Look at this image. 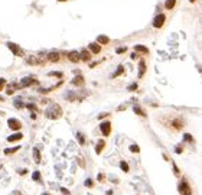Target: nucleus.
<instances>
[{"label":"nucleus","mask_w":202,"mask_h":195,"mask_svg":"<svg viewBox=\"0 0 202 195\" xmlns=\"http://www.w3.org/2000/svg\"><path fill=\"white\" fill-rule=\"evenodd\" d=\"M46 117L48 119H52V120H56V119H59V117L62 116V108L59 107L58 104H54V106H50L49 108L46 110Z\"/></svg>","instance_id":"f257e3e1"},{"label":"nucleus","mask_w":202,"mask_h":195,"mask_svg":"<svg viewBox=\"0 0 202 195\" xmlns=\"http://www.w3.org/2000/svg\"><path fill=\"white\" fill-rule=\"evenodd\" d=\"M178 191H179L181 195H192V192H194L189 185V182H188L185 178L181 179V182L178 184Z\"/></svg>","instance_id":"f03ea898"},{"label":"nucleus","mask_w":202,"mask_h":195,"mask_svg":"<svg viewBox=\"0 0 202 195\" xmlns=\"http://www.w3.org/2000/svg\"><path fill=\"white\" fill-rule=\"evenodd\" d=\"M170 127H172L173 130H182L183 127H185V120L182 119V117H175V119H172V121H170Z\"/></svg>","instance_id":"7ed1b4c3"},{"label":"nucleus","mask_w":202,"mask_h":195,"mask_svg":"<svg viewBox=\"0 0 202 195\" xmlns=\"http://www.w3.org/2000/svg\"><path fill=\"white\" fill-rule=\"evenodd\" d=\"M7 48L12 51L16 57H23V55H25V52H23V49H22L20 46L16 45V43H13V42H7Z\"/></svg>","instance_id":"20e7f679"},{"label":"nucleus","mask_w":202,"mask_h":195,"mask_svg":"<svg viewBox=\"0 0 202 195\" xmlns=\"http://www.w3.org/2000/svg\"><path fill=\"white\" fill-rule=\"evenodd\" d=\"M165 20H166V16H165L163 13H160V15H157V16L155 17V20H153V26H155L156 29H160V28L165 25Z\"/></svg>","instance_id":"39448f33"},{"label":"nucleus","mask_w":202,"mask_h":195,"mask_svg":"<svg viewBox=\"0 0 202 195\" xmlns=\"http://www.w3.org/2000/svg\"><path fill=\"white\" fill-rule=\"evenodd\" d=\"M100 130L103 133V136H110V133H111V123L110 121H103L100 125Z\"/></svg>","instance_id":"423d86ee"},{"label":"nucleus","mask_w":202,"mask_h":195,"mask_svg":"<svg viewBox=\"0 0 202 195\" xmlns=\"http://www.w3.org/2000/svg\"><path fill=\"white\" fill-rule=\"evenodd\" d=\"M7 125H9V127H10L12 130H15V132H17V130L22 129V123L17 120V119H9Z\"/></svg>","instance_id":"0eeeda50"},{"label":"nucleus","mask_w":202,"mask_h":195,"mask_svg":"<svg viewBox=\"0 0 202 195\" xmlns=\"http://www.w3.org/2000/svg\"><path fill=\"white\" fill-rule=\"evenodd\" d=\"M32 84H36V79H33L32 77H26V78H22L20 84H19V87L20 88H25V87H29Z\"/></svg>","instance_id":"6e6552de"},{"label":"nucleus","mask_w":202,"mask_h":195,"mask_svg":"<svg viewBox=\"0 0 202 195\" xmlns=\"http://www.w3.org/2000/svg\"><path fill=\"white\" fill-rule=\"evenodd\" d=\"M67 57H68V59H69L71 62H74V64L80 62V52H77V51H71V52H68Z\"/></svg>","instance_id":"1a4fd4ad"},{"label":"nucleus","mask_w":202,"mask_h":195,"mask_svg":"<svg viewBox=\"0 0 202 195\" xmlns=\"http://www.w3.org/2000/svg\"><path fill=\"white\" fill-rule=\"evenodd\" d=\"M91 59V52L87 49H82L80 52V61H84V62H88Z\"/></svg>","instance_id":"9d476101"},{"label":"nucleus","mask_w":202,"mask_h":195,"mask_svg":"<svg viewBox=\"0 0 202 195\" xmlns=\"http://www.w3.org/2000/svg\"><path fill=\"white\" fill-rule=\"evenodd\" d=\"M46 58H48V61H50V62H58L61 57H59L58 52H55L54 51V52H49V54H48Z\"/></svg>","instance_id":"9b49d317"},{"label":"nucleus","mask_w":202,"mask_h":195,"mask_svg":"<svg viewBox=\"0 0 202 195\" xmlns=\"http://www.w3.org/2000/svg\"><path fill=\"white\" fill-rule=\"evenodd\" d=\"M23 139V134L22 133H15V134H12V136L7 137V142H10V143H13V142H17V140H22Z\"/></svg>","instance_id":"f8f14e48"},{"label":"nucleus","mask_w":202,"mask_h":195,"mask_svg":"<svg viewBox=\"0 0 202 195\" xmlns=\"http://www.w3.org/2000/svg\"><path fill=\"white\" fill-rule=\"evenodd\" d=\"M88 48L91 54H100L101 52V45H98V43H90Z\"/></svg>","instance_id":"ddd939ff"},{"label":"nucleus","mask_w":202,"mask_h":195,"mask_svg":"<svg viewBox=\"0 0 202 195\" xmlns=\"http://www.w3.org/2000/svg\"><path fill=\"white\" fill-rule=\"evenodd\" d=\"M146 72V62H144V59H142L139 62V78H142Z\"/></svg>","instance_id":"4468645a"},{"label":"nucleus","mask_w":202,"mask_h":195,"mask_svg":"<svg viewBox=\"0 0 202 195\" xmlns=\"http://www.w3.org/2000/svg\"><path fill=\"white\" fill-rule=\"evenodd\" d=\"M104 147H105V142L101 139V140L97 142V146H95V153L100 155L101 152H103V149H104Z\"/></svg>","instance_id":"2eb2a0df"},{"label":"nucleus","mask_w":202,"mask_h":195,"mask_svg":"<svg viewBox=\"0 0 202 195\" xmlns=\"http://www.w3.org/2000/svg\"><path fill=\"white\" fill-rule=\"evenodd\" d=\"M72 84L77 85V87H82V85H84V77H81V75L75 77V78L72 79Z\"/></svg>","instance_id":"dca6fc26"},{"label":"nucleus","mask_w":202,"mask_h":195,"mask_svg":"<svg viewBox=\"0 0 202 195\" xmlns=\"http://www.w3.org/2000/svg\"><path fill=\"white\" fill-rule=\"evenodd\" d=\"M97 43L98 45H107V43H110V39L107 36H104V35H100L97 38Z\"/></svg>","instance_id":"f3484780"},{"label":"nucleus","mask_w":202,"mask_h":195,"mask_svg":"<svg viewBox=\"0 0 202 195\" xmlns=\"http://www.w3.org/2000/svg\"><path fill=\"white\" fill-rule=\"evenodd\" d=\"M33 159L36 163H41V161H42V156H41V152H39L38 147H33Z\"/></svg>","instance_id":"a211bd4d"},{"label":"nucleus","mask_w":202,"mask_h":195,"mask_svg":"<svg viewBox=\"0 0 202 195\" xmlns=\"http://www.w3.org/2000/svg\"><path fill=\"white\" fill-rule=\"evenodd\" d=\"M175 6H176V0H166V2H165V7H166V10H172Z\"/></svg>","instance_id":"6ab92c4d"},{"label":"nucleus","mask_w":202,"mask_h":195,"mask_svg":"<svg viewBox=\"0 0 202 195\" xmlns=\"http://www.w3.org/2000/svg\"><path fill=\"white\" fill-rule=\"evenodd\" d=\"M134 49H136V52H142V54H144V55L149 54V49L146 48V46H143V45H136Z\"/></svg>","instance_id":"aec40b11"},{"label":"nucleus","mask_w":202,"mask_h":195,"mask_svg":"<svg viewBox=\"0 0 202 195\" xmlns=\"http://www.w3.org/2000/svg\"><path fill=\"white\" fill-rule=\"evenodd\" d=\"M133 110H134L136 114H139V116H142V117H146V113H144V110H143V108H140L139 106H134V107H133Z\"/></svg>","instance_id":"412c9836"},{"label":"nucleus","mask_w":202,"mask_h":195,"mask_svg":"<svg viewBox=\"0 0 202 195\" xmlns=\"http://www.w3.org/2000/svg\"><path fill=\"white\" fill-rule=\"evenodd\" d=\"M120 168H121V170L123 172H129V170H130V166H129V163L126 162V161H121V162H120Z\"/></svg>","instance_id":"4be33fe9"},{"label":"nucleus","mask_w":202,"mask_h":195,"mask_svg":"<svg viewBox=\"0 0 202 195\" xmlns=\"http://www.w3.org/2000/svg\"><path fill=\"white\" fill-rule=\"evenodd\" d=\"M17 87H19L17 84H10V85H9V87H7V90H6V93H7L9 96H12L13 93H15V90H16Z\"/></svg>","instance_id":"5701e85b"},{"label":"nucleus","mask_w":202,"mask_h":195,"mask_svg":"<svg viewBox=\"0 0 202 195\" xmlns=\"http://www.w3.org/2000/svg\"><path fill=\"white\" fill-rule=\"evenodd\" d=\"M123 72H124V66H123V65H118L117 71H116V72H114V74H113V78H117L118 75H121Z\"/></svg>","instance_id":"b1692460"},{"label":"nucleus","mask_w":202,"mask_h":195,"mask_svg":"<svg viewBox=\"0 0 202 195\" xmlns=\"http://www.w3.org/2000/svg\"><path fill=\"white\" fill-rule=\"evenodd\" d=\"M19 149H20V146H15L12 149H4V155H12V153H15V152H17Z\"/></svg>","instance_id":"393cba45"},{"label":"nucleus","mask_w":202,"mask_h":195,"mask_svg":"<svg viewBox=\"0 0 202 195\" xmlns=\"http://www.w3.org/2000/svg\"><path fill=\"white\" fill-rule=\"evenodd\" d=\"M77 140H78V143H80V145H84L85 143V137H84V134H82V133H77Z\"/></svg>","instance_id":"a878e982"},{"label":"nucleus","mask_w":202,"mask_h":195,"mask_svg":"<svg viewBox=\"0 0 202 195\" xmlns=\"http://www.w3.org/2000/svg\"><path fill=\"white\" fill-rule=\"evenodd\" d=\"M28 64H30V65H32V64H33V65H38V64H41V61H39L38 58H35V57H29V58H28Z\"/></svg>","instance_id":"bb28decb"},{"label":"nucleus","mask_w":202,"mask_h":195,"mask_svg":"<svg viewBox=\"0 0 202 195\" xmlns=\"http://www.w3.org/2000/svg\"><path fill=\"white\" fill-rule=\"evenodd\" d=\"M32 179H33L35 182H41V172H39V170H35L33 175H32Z\"/></svg>","instance_id":"cd10ccee"},{"label":"nucleus","mask_w":202,"mask_h":195,"mask_svg":"<svg viewBox=\"0 0 202 195\" xmlns=\"http://www.w3.org/2000/svg\"><path fill=\"white\" fill-rule=\"evenodd\" d=\"M13 104H15V107H16V108H23V107H25L23 101H22V100H19V98L15 100V103H13Z\"/></svg>","instance_id":"c85d7f7f"},{"label":"nucleus","mask_w":202,"mask_h":195,"mask_svg":"<svg viewBox=\"0 0 202 195\" xmlns=\"http://www.w3.org/2000/svg\"><path fill=\"white\" fill-rule=\"evenodd\" d=\"M129 150H130L131 153H139V152H140V147L137 145H131L130 147H129Z\"/></svg>","instance_id":"c756f323"},{"label":"nucleus","mask_w":202,"mask_h":195,"mask_svg":"<svg viewBox=\"0 0 202 195\" xmlns=\"http://www.w3.org/2000/svg\"><path fill=\"white\" fill-rule=\"evenodd\" d=\"M84 185L87 188H93L94 187V181L91 178H88V179H85V182H84Z\"/></svg>","instance_id":"7c9ffc66"},{"label":"nucleus","mask_w":202,"mask_h":195,"mask_svg":"<svg viewBox=\"0 0 202 195\" xmlns=\"http://www.w3.org/2000/svg\"><path fill=\"white\" fill-rule=\"evenodd\" d=\"M172 165H173V174H175V176H179V175H181V170H179L178 165L175 162H172Z\"/></svg>","instance_id":"2f4dec72"},{"label":"nucleus","mask_w":202,"mask_h":195,"mask_svg":"<svg viewBox=\"0 0 202 195\" xmlns=\"http://www.w3.org/2000/svg\"><path fill=\"white\" fill-rule=\"evenodd\" d=\"M183 139H185L186 142H189V143H194V137H192V134H189V133L183 134Z\"/></svg>","instance_id":"473e14b6"},{"label":"nucleus","mask_w":202,"mask_h":195,"mask_svg":"<svg viewBox=\"0 0 202 195\" xmlns=\"http://www.w3.org/2000/svg\"><path fill=\"white\" fill-rule=\"evenodd\" d=\"M137 88H139V85H137V83H133V84H131V85H129V87H127V90H129V91H136Z\"/></svg>","instance_id":"72a5a7b5"},{"label":"nucleus","mask_w":202,"mask_h":195,"mask_svg":"<svg viewBox=\"0 0 202 195\" xmlns=\"http://www.w3.org/2000/svg\"><path fill=\"white\" fill-rule=\"evenodd\" d=\"M97 181H98V182H101V184L105 182V175L104 174H98L97 175Z\"/></svg>","instance_id":"f704fd0d"},{"label":"nucleus","mask_w":202,"mask_h":195,"mask_svg":"<svg viewBox=\"0 0 202 195\" xmlns=\"http://www.w3.org/2000/svg\"><path fill=\"white\" fill-rule=\"evenodd\" d=\"M182 152H183V147H182V145H178V146H176V153H178V155H181Z\"/></svg>","instance_id":"c9c22d12"},{"label":"nucleus","mask_w":202,"mask_h":195,"mask_svg":"<svg viewBox=\"0 0 202 195\" xmlns=\"http://www.w3.org/2000/svg\"><path fill=\"white\" fill-rule=\"evenodd\" d=\"M126 51H127L126 46H120V48L117 49V54H123V52H126Z\"/></svg>","instance_id":"e433bc0d"},{"label":"nucleus","mask_w":202,"mask_h":195,"mask_svg":"<svg viewBox=\"0 0 202 195\" xmlns=\"http://www.w3.org/2000/svg\"><path fill=\"white\" fill-rule=\"evenodd\" d=\"M4 84H6V79L4 78H0V91L4 88Z\"/></svg>","instance_id":"4c0bfd02"},{"label":"nucleus","mask_w":202,"mask_h":195,"mask_svg":"<svg viewBox=\"0 0 202 195\" xmlns=\"http://www.w3.org/2000/svg\"><path fill=\"white\" fill-rule=\"evenodd\" d=\"M61 192H62V195H71V192L68 191L67 188H61Z\"/></svg>","instance_id":"58836bf2"},{"label":"nucleus","mask_w":202,"mask_h":195,"mask_svg":"<svg viewBox=\"0 0 202 195\" xmlns=\"http://www.w3.org/2000/svg\"><path fill=\"white\" fill-rule=\"evenodd\" d=\"M50 77H59V78H61V77H62V72H50Z\"/></svg>","instance_id":"ea45409f"},{"label":"nucleus","mask_w":202,"mask_h":195,"mask_svg":"<svg viewBox=\"0 0 202 195\" xmlns=\"http://www.w3.org/2000/svg\"><path fill=\"white\" fill-rule=\"evenodd\" d=\"M17 174H19V175H26V174H28V169H19V170H17Z\"/></svg>","instance_id":"a19ab883"},{"label":"nucleus","mask_w":202,"mask_h":195,"mask_svg":"<svg viewBox=\"0 0 202 195\" xmlns=\"http://www.w3.org/2000/svg\"><path fill=\"white\" fill-rule=\"evenodd\" d=\"M108 116H110L108 113H103V114H100V116H98V119H100V120H103L104 117H108Z\"/></svg>","instance_id":"79ce46f5"},{"label":"nucleus","mask_w":202,"mask_h":195,"mask_svg":"<svg viewBox=\"0 0 202 195\" xmlns=\"http://www.w3.org/2000/svg\"><path fill=\"white\" fill-rule=\"evenodd\" d=\"M26 107L29 108V110H36V107H35V104H28Z\"/></svg>","instance_id":"37998d69"},{"label":"nucleus","mask_w":202,"mask_h":195,"mask_svg":"<svg viewBox=\"0 0 202 195\" xmlns=\"http://www.w3.org/2000/svg\"><path fill=\"white\" fill-rule=\"evenodd\" d=\"M78 163H80V165L82 166V168L85 166V163H84V161H82V158H78Z\"/></svg>","instance_id":"c03bdc74"},{"label":"nucleus","mask_w":202,"mask_h":195,"mask_svg":"<svg viewBox=\"0 0 202 195\" xmlns=\"http://www.w3.org/2000/svg\"><path fill=\"white\" fill-rule=\"evenodd\" d=\"M107 195H113V191L110 189V191H107Z\"/></svg>","instance_id":"a18cd8bd"},{"label":"nucleus","mask_w":202,"mask_h":195,"mask_svg":"<svg viewBox=\"0 0 202 195\" xmlns=\"http://www.w3.org/2000/svg\"><path fill=\"white\" fill-rule=\"evenodd\" d=\"M15 195H20V192H19V191H15Z\"/></svg>","instance_id":"49530a36"},{"label":"nucleus","mask_w":202,"mask_h":195,"mask_svg":"<svg viewBox=\"0 0 202 195\" xmlns=\"http://www.w3.org/2000/svg\"><path fill=\"white\" fill-rule=\"evenodd\" d=\"M189 2H191V3H195V2H196V0H189Z\"/></svg>","instance_id":"de8ad7c7"},{"label":"nucleus","mask_w":202,"mask_h":195,"mask_svg":"<svg viewBox=\"0 0 202 195\" xmlns=\"http://www.w3.org/2000/svg\"><path fill=\"white\" fill-rule=\"evenodd\" d=\"M56 2H67V0H56Z\"/></svg>","instance_id":"09e8293b"},{"label":"nucleus","mask_w":202,"mask_h":195,"mask_svg":"<svg viewBox=\"0 0 202 195\" xmlns=\"http://www.w3.org/2000/svg\"><path fill=\"white\" fill-rule=\"evenodd\" d=\"M0 101H3V97H0Z\"/></svg>","instance_id":"8fccbe9b"},{"label":"nucleus","mask_w":202,"mask_h":195,"mask_svg":"<svg viewBox=\"0 0 202 195\" xmlns=\"http://www.w3.org/2000/svg\"><path fill=\"white\" fill-rule=\"evenodd\" d=\"M45 195H48V194H45Z\"/></svg>","instance_id":"3c124183"}]
</instances>
